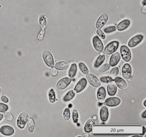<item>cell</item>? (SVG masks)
<instances>
[{
	"label": "cell",
	"instance_id": "19",
	"mask_svg": "<svg viewBox=\"0 0 146 137\" xmlns=\"http://www.w3.org/2000/svg\"><path fill=\"white\" fill-rule=\"evenodd\" d=\"M109 116V112L108 108L106 106H103L101 109L100 111V116L101 120L106 122L108 119Z\"/></svg>",
	"mask_w": 146,
	"mask_h": 137
},
{
	"label": "cell",
	"instance_id": "36",
	"mask_svg": "<svg viewBox=\"0 0 146 137\" xmlns=\"http://www.w3.org/2000/svg\"><path fill=\"white\" fill-rule=\"evenodd\" d=\"M96 33L102 39H105L106 38V35L100 29H98L96 31Z\"/></svg>",
	"mask_w": 146,
	"mask_h": 137
},
{
	"label": "cell",
	"instance_id": "27",
	"mask_svg": "<svg viewBox=\"0 0 146 137\" xmlns=\"http://www.w3.org/2000/svg\"><path fill=\"white\" fill-rule=\"evenodd\" d=\"M78 66H79L80 70L82 71L83 73L85 74H87L88 73V68L87 67V66H86L85 64L82 62L79 63Z\"/></svg>",
	"mask_w": 146,
	"mask_h": 137
},
{
	"label": "cell",
	"instance_id": "13",
	"mask_svg": "<svg viewBox=\"0 0 146 137\" xmlns=\"http://www.w3.org/2000/svg\"><path fill=\"white\" fill-rule=\"evenodd\" d=\"M107 91L108 95L111 96H114L117 91V86L116 83L113 80H111L108 83L107 86Z\"/></svg>",
	"mask_w": 146,
	"mask_h": 137
},
{
	"label": "cell",
	"instance_id": "20",
	"mask_svg": "<svg viewBox=\"0 0 146 137\" xmlns=\"http://www.w3.org/2000/svg\"><path fill=\"white\" fill-rule=\"evenodd\" d=\"M106 97V91L105 88L101 87L97 91V98L99 102H103Z\"/></svg>",
	"mask_w": 146,
	"mask_h": 137
},
{
	"label": "cell",
	"instance_id": "42",
	"mask_svg": "<svg viewBox=\"0 0 146 137\" xmlns=\"http://www.w3.org/2000/svg\"><path fill=\"white\" fill-rule=\"evenodd\" d=\"M142 12L143 13H146V5H144V7L142 8Z\"/></svg>",
	"mask_w": 146,
	"mask_h": 137
},
{
	"label": "cell",
	"instance_id": "46",
	"mask_svg": "<svg viewBox=\"0 0 146 137\" xmlns=\"http://www.w3.org/2000/svg\"><path fill=\"white\" fill-rule=\"evenodd\" d=\"M146 0H144L143 1V5H146Z\"/></svg>",
	"mask_w": 146,
	"mask_h": 137
},
{
	"label": "cell",
	"instance_id": "11",
	"mask_svg": "<svg viewBox=\"0 0 146 137\" xmlns=\"http://www.w3.org/2000/svg\"><path fill=\"white\" fill-rule=\"evenodd\" d=\"M121 100L118 97H111L105 101L104 104L109 107H115L120 104Z\"/></svg>",
	"mask_w": 146,
	"mask_h": 137
},
{
	"label": "cell",
	"instance_id": "6",
	"mask_svg": "<svg viewBox=\"0 0 146 137\" xmlns=\"http://www.w3.org/2000/svg\"><path fill=\"white\" fill-rule=\"evenodd\" d=\"M88 81L90 84L94 87H98L100 86L101 83L99 79L93 74H87L86 75Z\"/></svg>",
	"mask_w": 146,
	"mask_h": 137
},
{
	"label": "cell",
	"instance_id": "7",
	"mask_svg": "<svg viewBox=\"0 0 146 137\" xmlns=\"http://www.w3.org/2000/svg\"><path fill=\"white\" fill-rule=\"evenodd\" d=\"M71 82V79L70 78L66 77L63 78L58 81L56 84V87L59 90H64L69 85Z\"/></svg>",
	"mask_w": 146,
	"mask_h": 137
},
{
	"label": "cell",
	"instance_id": "41",
	"mask_svg": "<svg viewBox=\"0 0 146 137\" xmlns=\"http://www.w3.org/2000/svg\"><path fill=\"white\" fill-rule=\"evenodd\" d=\"M146 110H144L141 116L142 118H146Z\"/></svg>",
	"mask_w": 146,
	"mask_h": 137
},
{
	"label": "cell",
	"instance_id": "45",
	"mask_svg": "<svg viewBox=\"0 0 146 137\" xmlns=\"http://www.w3.org/2000/svg\"><path fill=\"white\" fill-rule=\"evenodd\" d=\"M88 136H89V135L87 134H84L82 135V137H88Z\"/></svg>",
	"mask_w": 146,
	"mask_h": 137
},
{
	"label": "cell",
	"instance_id": "32",
	"mask_svg": "<svg viewBox=\"0 0 146 137\" xmlns=\"http://www.w3.org/2000/svg\"><path fill=\"white\" fill-rule=\"evenodd\" d=\"M116 30H117V28H116V27L114 26H111L108 27L104 28L103 29V31L106 33H109L115 31Z\"/></svg>",
	"mask_w": 146,
	"mask_h": 137
},
{
	"label": "cell",
	"instance_id": "29",
	"mask_svg": "<svg viewBox=\"0 0 146 137\" xmlns=\"http://www.w3.org/2000/svg\"><path fill=\"white\" fill-rule=\"evenodd\" d=\"M110 67L111 66H110V64H108V63H106L99 68V72L101 73L105 72L110 69Z\"/></svg>",
	"mask_w": 146,
	"mask_h": 137
},
{
	"label": "cell",
	"instance_id": "18",
	"mask_svg": "<svg viewBox=\"0 0 146 137\" xmlns=\"http://www.w3.org/2000/svg\"><path fill=\"white\" fill-rule=\"evenodd\" d=\"M55 68L57 70H65L68 69L70 67V63L68 62L65 61H59L57 62L55 64Z\"/></svg>",
	"mask_w": 146,
	"mask_h": 137
},
{
	"label": "cell",
	"instance_id": "31",
	"mask_svg": "<svg viewBox=\"0 0 146 137\" xmlns=\"http://www.w3.org/2000/svg\"><path fill=\"white\" fill-rule=\"evenodd\" d=\"M72 120L74 123H77L78 119V113L76 109L73 110L72 114Z\"/></svg>",
	"mask_w": 146,
	"mask_h": 137
},
{
	"label": "cell",
	"instance_id": "39",
	"mask_svg": "<svg viewBox=\"0 0 146 137\" xmlns=\"http://www.w3.org/2000/svg\"><path fill=\"white\" fill-rule=\"evenodd\" d=\"M51 73L53 75H57L58 74V71H57V69L54 68H52L51 69Z\"/></svg>",
	"mask_w": 146,
	"mask_h": 137
},
{
	"label": "cell",
	"instance_id": "10",
	"mask_svg": "<svg viewBox=\"0 0 146 137\" xmlns=\"http://www.w3.org/2000/svg\"><path fill=\"white\" fill-rule=\"evenodd\" d=\"M143 37L142 35L139 34L131 39L128 43V45L130 48H133L139 44L143 39Z\"/></svg>",
	"mask_w": 146,
	"mask_h": 137
},
{
	"label": "cell",
	"instance_id": "22",
	"mask_svg": "<svg viewBox=\"0 0 146 137\" xmlns=\"http://www.w3.org/2000/svg\"><path fill=\"white\" fill-rule=\"evenodd\" d=\"M105 59H106V56H105V55H100L97 57L96 60L94 64V67L96 68L99 67L105 61Z\"/></svg>",
	"mask_w": 146,
	"mask_h": 137
},
{
	"label": "cell",
	"instance_id": "21",
	"mask_svg": "<svg viewBox=\"0 0 146 137\" xmlns=\"http://www.w3.org/2000/svg\"><path fill=\"white\" fill-rule=\"evenodd\" d=\"M96 122L94 119H90L88 120L84 126V130L86 132L89 133L92 130V125H95Z\"/></svg>",
	"mask_w": 146,
	"mask_h": 137
},
{
	"label": "cell",
	"instance_id": "14",
	"mask_svg": "<svg viewBox=\"0 0 146 137\" xmlns=\"http://www.w3.org/2000/svg\"><path fill=\"white\" fill-rule=\"evenodd\" d=\"M120 60V54L118 52L113 53L111 57L110 61H109V64L110 66L113 67L116 66L119 62Z\"/></svg>",
	"mask_w": 146,
	"mask_h": 137
},
{
	"label": "cell",
	"instance_id": "12",
	"mask_svg": "<svg viewBox=\"0 0 146 137\" xmlns=\"http://www.w3.org/2000/svg\"><path fill=\"white\" fill-rule=\"evenodd\" d=\"M87 80L85 78H82L81 79L78 83L76 85L75 88H74V91L76 93H79L83 90L86 87L87 85Z\"/></svg>",
	"mask_w": 146,
	"mask_h": 137
},
{
	"label": "cell",
	"instance_id": "33",
	"mask_svg": "<svg viewBox=\"0 0 146 137\" xmlns=\"http://www.w3.org/2000/svg\"><path fill=\"white\" fill-rule=\"evenodd\" d=\"M39 21H40L41 27H42V29H44L46 24V17H45L44 15H41L40 17Z\"/></svg>",
	"mask_w": 146,
	"mask_h": 137
},
{
	"label": "cell",
	"instance_id": "16",
	"mask_svg": "<svg viewBox=\"0 0 146 137\" xmlns=\"http://www.w3.org/2000/svg\"><path fill=\"white\" fill-rule=\"evenodd\" d=\"M119 88L122 90H125L127 87V84L126 81L121 77H116L113 80Z\"/></svg>",
	"mask_w": 146,
	"mask_h": 137
},
{
	"label": "cell",
	"instance_id": "5",
	"mask_svg": "<svg viewBox=\"0 0 146 137\" xmlns=\"http://www.w3.org/2000/svg\"><path fill=\"white\" fill-rule=\"evenodd\" d=\"M132 74L131 66L129 63H125L122 68V74L123 77L126 80L130 79Z\"/></svg>",
	"mask_w": 146,
	"mask_h": 137
},
{
	"label": "cell",
	"instance_id": "37",
	"mask_svg": "<svg viewBox=\"0 0 146 137\" xmlns=\"http://www.w3.org/2000/svg\"><path fill=\"white\" fill-rule=\"evenodd\" d=\"M5 117L8 120H12L13 119L12 115L9 112H7L5 113Z\"/></svg>",
	"mask_w": 146,
	"mask_h": 137
},
{
	"label": "cell",
	"instance_id": "2",
	"mask_svg": "<svg viewBox=\"0 0 146 137\" xmlns=\"http://www.w3.org/2000/svg\"><path fill=\"white\" fill-rule=\"evenodd\" d=\"M42 57L46 65L50 67L54 66V61L52 53L48 51H45L42 54Z\"/></svg>",
	"mask_w": 146,
	"mask_h": 137
},
{
	"label": "cell",
	"instance_id": "15",
	"mask_svg": "<svg viewBox=\"0 0 146 137\" xmlns=\"http://www.w3.org/2000/svg\"><path fill=\"white\" fill-rule=\"evenodd\" d=\"M0 132L6 136H10L14 134V130L11 126H4L0 128Z\"/></svg>",
	"mask_w": 146,
	"mask_h": 137
},
{
	"label": "cell",
	"instance_id": "23",
	"mask_svg": "<svg viewBox=\"0 0 146 137\" xmlns=\"http://www.w3.org/2000/svg\"><path fill=\"white\" fill-rule=\"evenodd\" d=\"M77 71V67L76 63H73L71 66L70 68L69 71V77L70 78H73L76 74Z\"/></svg>",
	"mask_w": 146,
	"mask_h": 137
},
{
	"label": "cell",
	"instance_id": "38",
	"mask_svg": "<svg viewBox=\"0 0 146 137\" xmlns=\"http://www.w3.org/2000/svg\"><path fill=\"white\" fill-rule=\"evenodd\" d=\"M44 30H42L39 33L38 36V38L39 39H42L44 37Z\"/></svg>",
	"mask_w": 146,
	"mask_h": 137
},
{
	"label": "cell",
	"instance_id": "3",
	"mask_svg": "<svg viewBox=\"0 0 146 137\" xmlns=\"http://www.w3.org/2000/svg\"><path fill=\"white\" fill-rule=\"evenodd\" d=\"M29 115L27 113L25 112H23L21 113L17 121V124L18 126L20 128H23L28 122L29 120Z\"/></svg>",
	"mask_w": 146,
	"mask_h": 137
},
{
	"label": "cell",
	"instance_id": "9",
	"mask_svg": "<svg viewBox=\"0 0 146 137\" xmlns=\"http://www.w3.org/2000/svg\"><path fill=\"white\" fill-rule=\"evenodd\" d=\"M108 19V16L106 14L102 15L96 21V27L97 29H100L102 28L107 23Z\"/></svg>",
	"mask_w": 146,
	"mask_h": 137
},
{
	"label": "cell",
	"instance_id": "35",
	"mask_svg": "<svg viewBox=\"0 0 146 137\" xmlns=\"http://www.w3.org/2000/svg\"><path fill=\"white\" fill-rule=\"evenodd\" d=\"M100 80L102 82L108 84L111 80V79L109 76H105V77H101L100 78Z\"/></svg>",
	"mask_w": 146,
	"mask_h": 137
},
{
	"label": "cell",
	"instance_id": "17",
	"mask_svg": "<svg viewBox=\"0 0 146 137\" xmlns=\"http://www.w3.org/2000/svg\"><path fill=\"white\" fill-rule=\"evenodd\" d=\"M130 25V21L128 19H125L119 22L117 26V30L119 31H124L127 29Z\"/></svg>",
	"mask_w": 146,
	"mask_h": 137
},
{
	"label": "cell",
	"instance_id": "4",
	"mask_svg": "<svg viewBox=\"0 0 146 137\" xmlns=\"http://www.w3.org/2000/svg\"><path fill=\"white\" fill-rule=\"evenodd\" d=\"M120 54L122 58L125 61H130L131 59V55L130 50L126 45H122L120 48Z\"/></svg>",
	"mask_w": 146,
	"mask_h": 137
},
{
	"label": "cell",
	"instance_id": "26",
	"mask_svg": "<svg viewBox=\"0 0 146 137\" xmlns=\"http://www.w3.org/2000/svg\"><path fill=\"white\" fill-rule=\"evenodd\" d=\"M48 96H49V101L50 102L52 103H54L56 100V97H55V92L53 89H51L49 90Z\"/></svg>",
	"mask_w": 146,
	"mask_h": 137
},
{
	"label": "cell",
	"instance_id": "25",
	"mask_svg": "<svg viewBox=\"0 0 146 137\" xmlns=\"http://www.w3.org/2000/svg\"><path fill=\"white\" fill-rule=\"evenodd\" d=\"M75 96V92H74V91H70L64 96V98H63V100L64 102H68V101H70V100L72 99Z\"/></svg>",
	"mask_w": 146,
	"mask_h": 137
},
{
	"label": "cell",
	"instance_id": "40",
	"mask_svg": "<svg viewBox=\"0 0 146 137\" xmlns=\"http://www.w3.org/2000/svg\"><path fill=\"white\" fill-rule=\"evenodd\" d=\"M1 99L3 102L5 103H7L9 102V99L5 96H3L1 97Z\"/></svg>",
	"mask_w": 146,
	"mask_h": 137
},
{
	"label": "cell",
	"instance_id": "28",
	"mask_svg": "<svg viewBox=\"0 0 146 137\" xmlns=\"http://www.w3.org/2000/svg\"><path fill=\"white\" fill-rule=\"evenodd\" d=\"M63 117L64 119L66 121L70 120V109L68 108H66L64 110L63 113Z\"/></svg>",
	"mask_w": 146,
	"mask_h": 137
},
{
	"label": "cell",
	"instance_id": "47",
	"mask_svg": "<svg viewBox=\"0 0 146 137\" xmlns=\"http://www.w3.org/2000/svg\"><path fill=\"white\" fill-rule=\"evenodd\" d=\"M146 100H145V101H144V103H143V104H144V106H145V107H146Z\"/></svg>",
	"mask_w": 146,
	"mask_h": 137
},
{
	"label": "cell",
	"instance_id": "8",
	"mask_svg": "<svg viewBox=\"0 0 146 137\" xmlns=\"http://www.w3.org/2000/svg\"><path fill=\"white\" fill-rule=\"evenodd\" d=\"M93 43L95 49L99 52L103 51L104 49V45L102 41L100 39L98 36H96L93 39Z\"/></svg>",
	"mask_w": 146,
	"mask_h": 137
},
{
	"label": "cell",
	"instance_id": "43",
	"mask_svg": "<svg viewBox=\"0 0 146 137\" xmlns=\"http://www.w3.org/2000/svg\"><path fill=\"white\" fill-rule=\"evenodd\" d=\"M3 118V114L0 113V121Z\"/></svg>",
	"mask_w": 146,
	"mask_h": 137
},
{
	"label": "cell",
	"instance_id": "24",
	"mask_svg": "<svg viewBox=\"0 0 146 137\" xmlns=\"http://www.w3.org/2000/svg\"><path fill=\"white\" fill-rule=\"evenodd\" d=\"M119 72V68L117 67H115L113 68L110 71V78H111V80H113L115 79L118 74Z\"/></svg>",
	"mask_w": 146,
	"mask_h": 137
},
{
	"label": "cell",
	"instance_id": "1",
	"mask_svg": "<svg viewBox=\"0 0 146 137\" xmlns=\"http://www.w3.org/2000/svg\"><path fill=\"white\" fill-rule=\"evenodd\" d=\"M119 43L118 41H114L108 43L105 47L103 54L106 55H111L115 52L118 48Z\"/></svg>",
	"mask_w": 146,
	"mask_h": 137
},
{
	"label": "cell",
	"instance_id": "30",
	"mask_svg": "<svg viewBox=\"0 0 146 137\" xmlns=\"http://www.w3.org/2000/svg\"><path fill=\"white\" fill-rule=\"evenodd\" d=\"M28 129L30 132H33L35 130V123L33 119L31 118L28 123Z\"/></svg>",
	"mask_w": 146,
	"mask_h": 137
},
{
	"label": "cell",
	"instance_id": "44",
	"mask_svg": "<svg viewBox=\"0 0 146 137\" xmlns=\"http://www.w3.org/2000/svg\"><path fill=\"white\" fill-rule=\"evenodd\" d=\"M2 93H2V90H1V89L0 88V97L2 96Z\"/></svg>",
	"mask_w": 146,
	"mask_h": 137
},
{
	"label": "cell",
	"instance_id": "34",
	"mask_svg": "<svg viewBox=\"0 0 146 137\" xmlns=\"http://www.w3.org/2000/svg\"><path fill=\"white\" fill-rule=\"evenodd\" d=\"M8 109V106L5 104L0 103V112H5Z\"/></svg>",
	"mask_w": 146,
	"mask_h": 137
}]
</instances>
